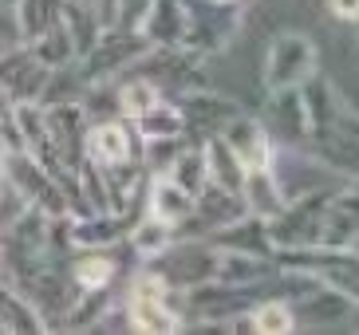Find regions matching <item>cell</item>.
<instances>
[{
	"mask_svg": "<svg viewBox=\"0 0 359 335\" xmlns=\"http://www.w3.org/2000/svg\"><path fill=\"white\" fill-rule=\"evenodd\" d=\"M217 257H222V249L205 237H174L158 257L142 261V268L158 276L170 292H190L217 276Z\"/></svg>",
	"mask_w": 359,
	"mask_h": 335,
	"instance_id": "cell-1",
	"label": "cell"
},
{
	"mask_svg": "<svg viewBox=\"0 0 359 335\" xmlns=\"http://www.w3.org/2000/svg\"><path fill=\"white\" fill-rule=\"evenodd\" d=\"M123 308H127L130 331H142V335L186 331V315H182L178 292H170L166 284H162L154 273H147L142 264H138V273L130 276L127 304H123Z\"/></svg>",
	"mask_w": 359,
	"mask_h": 335,
	"instance_id": "cell-2",
	"label": "cell"
},
{
	"mask_svg": "<svg viewBox=\"0 0 359 335\" xmlns=\"http://www.w3.org/2000/svg\"><path fill=\"white\" fill-rule=\"evenodd\" d=\"M241 16H245V4L233 0V4H217V0H186V43L198 52L201 60L225 52L233 43V36L241 32Z\"/></svg>",
	"mask_w": 359,
	"mask_h": 335,
	"instance_id": "cell-3",
	"label": "cell"
},
{
	"mask_svg": "<svg viewBox=\"0 0 359 335\" xmlns=\"http://www.w3.org/2000/svg\"><path fill=\"white\" fill-rule=\"evenodd\" d=\"M308 154L316 158V166L339 178H359V111L344 99L332 118V126L308 135Z\"/></svg>",
	"mask_w": 359,
	"mask_h": 335,
	"instance_id": "cell-4",
	"label": "cell"
},
{
	"mask_svg": "<svg viewBox=\"0 0 359 335\" xmlns=\"http://www.w3.org/2000/svg\"><path fill=\"white\" fill-rule=\"evenodd\" d=\"M147 36L138 28H103V36H99L95 43H91V52L79 60V75H83L87 83H115V79H123V75L135 67L142 55H147Z\"/></svg>",
	"mask_w": 359,
	"mask_h": 335,
	"instance_id": "cell-5",
	"label": "cell"
},
{
	"mask_svg": "<svg viewBox=\"0 0 359 335\" xmlns=\"http://www.w3.org/2000/svg\"><path fill=\"white\" fill-rule=\"evenodd\" d=\"M300 331H359V300L339 292L336 284L316 280L308 292L288 300Z\"/></svg>",
	"mask_w": 359,
	"mask_h": 335,
	"instance_id": "cell-6",
	"label": "cell"
},
{
	"mask_svg": "<svg viewBox=\"0 0 359 335\" xmlns=\"http://www.w3.org/2000/svg\"><path fill=\"white\" fill-rule=\"evenodd\" d=\"M312 71H320V52L304 32H280L269 40L261 63V87L280 91V87H300Z\"/></svg>",
	"mask_w": 359,
	"mask_h": 335,
	"instance_id": "cell-7",
	"label": "cell"
},
{
	"mask_svg": "<svg viewBox=\"0 0 359 335\" xmlns=\"http://www.w3.org/2000/svg\"><path fill=\"white\" fill-rule=\"evenodd\" d=\"M130 71L147 75L162 91V99H182L205 83V60L190 48H147V55Z\"/></svg>",
	"mask_w": 359,
	"mask_h": 335,
	"instance_id": "cell-8",
	"label": "cell"
},
{
	"mask_svg": "<svg viewBox=\"0 0 359 335\" xmlns=\"http://www.w3.org/2000/svg\"><path fill=\"white\" fill-rule=\"evenodd\" d=\"M327 198H332L327 186L304 189V193L288 198L285 210L269 221V237H273L276 249H308V245H320V225H324Z\"/></svg>",
	"mask_w": 359,
	"mask_h": 335,
	"instance_id": "cell-9",
	"label": "cell"
},
{
	"mask_svg": "<svg viewBox=\"0 0 359 335\" xmlns=\"http://www.w3.org/2000/svg\"><path fill=\"white\" fill-rule=\"evenodd\" d=\"M4 178L20 189L28 205L43 210L48 217H72L67 189L60 186V182H55L32 154H4Z\"/></svg>",
	"mask_w": 359,
	"mask_h": 335,
	"instance_id": "cell-10",
	"label": "cell"
},
{
	"mask_svg": "<svg viewBox=\"0 0 359 335\" xmlns=\"http://www.w3.org/2000/svg\"><path fill=\"white\" fill-rule=\"evenodd\" d=\"M48 79H52V67L36 60L28 43H8L0 52V95H4V103H40Z\"/></svg>",
	"mask_w": 359,
	"mask_h": 335,
	"instance_id": "cell-11",
	"label": "cell"
},
{
	"mask_svg": "<svg viewBox=\"0 0 359 335\" xmlns=\"http://www.w3.org/2000/svg\"><path fill=\"white\" fill-rule=\"evenodd\" d=\"M174 103H178V111H182V123H186V138H190V142H201V138H210V135H222L225 126L245 111L233 95L205 91V87L182 95V99H174Z\"/></svg>",
	"mask_w": 359,
	"mask_h": 335,
	"instance_id": "cell-12",
	"label": "cell"
},
{
	"mask_svg": "<svg viewBox=\"0 0 359 335\" xmlns=\"http://www.w3.org/2000/svg\"><path fill=\"white\" fill-rule=\"evenodd\" d=\"M43 123H48V138H52L55 158L64 162V170H79L83 162V142H87V118L83 99H67V103H43Z\"/></svg>",
	"mask_w": 359,
	"mask_h": 335,
	"instance_id": "cell-13",
	"label": "cell"
},
{
	"mask_svg": "<svg viewBox=\"0 0 359 335\" xmlns=\"http://www.w3.org/2000/svg\"><path fill=\"white\" fill-rule=\"evenodd\" d=\"M138 150H142V138H138L135 123L130 118H95L87 126V142H83V158L95 162V166H123V162H135Z\"/></svg>",
	"mask_w": 359,
	"mask_h": 335,
	"instance_id": "cell-14",
	"label": "cell"
},
{
	"mask_svg": "<svg viewBox=\"0 0 359 335\" xmlns=\"http://www.w3.org/2000/svg\"><path fill=\"white\" fill-rule=\"evenodd\" d=\"M355 241H359V178H348L327 198L324 225H320V245L348 249Z\"/></svg>",
	"mask_w": 359,
	"mask_h": 335,
	"instance_id": "cell-15",
	"label": "cell"
},
{
	"mask_svg": "<svg viewBox=\"0 0 359 335\" xmlns=\"http://www.w3.org/2000/svg\"><path fill=\"white\" fill-rule=\"evenodd\" d=\"M261 123L269 126V135L285 146L296 142H308V111H304V95L300 87H280V91H269V103H264Z\"/></svg>",
	"mask_w": 359,
	"mask_h": 335,
	"instance_id": "cell-16",
	"label": "cell"
},
{
	"mask_svg": "<svg viewBox=\"0 0 359 335\" xmlns=\"http://www.w3.org/2000/svg\"><path fill=\"white\" fill-rule=\"evenodd\" d=\"M222 138L229 142V150L245 162V170H261V166H273L276 158V138L269 135V126L261 123V115H241L233 118L229 126L222 130Z\"/></svg>",
	"mask_w": 359,
	"mask_h": 335,
	"instance_id": "cell-17",
	"label": "cell"
},
{
	"mask_svg": "<svg viewBox=\"0 0 359 335\" xmlns=\"http://www.w3.org/2000/svg\"><path fill=\"white\" fill-rule=\"evenodd\" d=\"M245 213H249V210H245V198H241V193H233V189H225V186H217V182L205 178V186L194 193V213H190V221H198L201 237H210V233L225 229L229 221L245 217Z\"/></svg>",
	"mask_w": 359,
	"mask_h": 335,
	"instance_id": "cell-18",
	"label": "cell"
},
{
	"mask_svg": "<svg viewBox=\"0 0 359 335\" xmlns=\"http://www.w3.org/2000/svg\"><path fill=\"white\" fill-rule=\"evenodd\" d=\"M127 229L130 221L111 210H91L79 213V217H67V237H72L75 249H115V245L127 241Z\"/></svg>",
	"mask_w": 359,
	"mask_h": 335,
	"instance_id": "cell-19",
	"label": "cell"
},
{
	"mask_svg": "<svg viewBox=\"0 0 359 335\" xmlns=\"http://www.w3.org/2000/svg\"><path fill=\"white\" fill-rule=\"evenodd\" d=\"M138 32L150 48H182L186 43V0H150Z\"/></svg>",
	"mask_w": 359,
	"mask_h": 335,
	"instance_id": "cell-20",
	"label": "cell"
},
{
	"mask_svg": "<svg viewBox=\"0 0 359 335\" xmlns=\"http://www.w3.org/2000/svg\"><path fill=\"white\" fill-rule=\"evenodd\" d=\"M205 241H213L217 249H233V252H253V257H273L276 245L269 237V221L257 217V213H245V217L229 221L225 229L210 233Z\"/></svg>",
	"mask_w": 359,
	"mask_h": 335,
	"instance_id": "cell-21",
	"label": "cell"
},
{
	"mask_svg": "<svg viewBox=\"0 0 359 335\" xmlns=\"http://www.w3.org/2000/svg\"><path fill=\"white\" fill-rule=\"evenodd\" d=\"M123 249V245H115V249H75L72 257V280L79 292H91V288H115L118 273H123V264H118L115 252Z\"/></svg>",
	"mask_w": 359,
	"mask_h": 335,
	"instance_id": "cell-22",
	"label": "cell"
},
{
	"mask_svg": "<svg viewBox=\"0 0 359 335\" xmlns=\"http://www.w3.org/2000/svg\"><path fill=\"white\" fill-rule=\"evenodd\" d=\"M241 198H245V210L249 213L273 221L276 213L285 210L288 193H285V186H280V178L273 174V166H261V170H245Z\"/></svg>",
	"mask_w": 359,
	"mask_h": 335,
	"instance_id": "cell-23",
	"label": "cell"
},
{
	"mask_svg": "<svg viewBox=\"0 0 359 335\" xmlns=\"http://www.w3.org/2000/svg\"><path fill=\"white\" fill-rule=\"evenodd\" d=\"M0 331L4 335H43L48 331V324L36 312V304L20 288H12L4 276H0Z\"/></svg>",
	"mask_w": 359,
	"mask_h": 335,
	"instance_id": "cell-24",
	"label": "cell"
},
{
	"mask_svg": "<svg viewBox=\"0 0 359 335\" xmlns=\"http://www.w3.org/2000/svg\"><path fill=\"white\" fill-rule=\"evenodd\" d=\"M147 213L170 221L174 229H182L194 213V198L186 193L182 186L166 178V174H150V186H147Z\"/></svg>",
	"mask_w": 359,
	"mask_h": 335,
	"instance_id": "cell-25",
	"label": "cell"
},
{
	"mask_svg": "<svg viewBox=\"0 0 359 335\" xmlns=\"http://www.w3.org/2000/svg\"><path fill=\"white\" fill-rule=\"evenodd\" d=\"M174 237H178V229H174L170 221L154 217V213H142V217L127 229V241H123V245L130 249V261L142 264V261H150V257H158Z\"/></svg>",
	"mask_w": 359,
	"mask_h": 335,
	"instance_id": "cell-26",
	"label": "cell"
},
{
	"mask_svg": "<svg viewBox=\"0 0 359 335\" xmlns=\"http://www.w3.org/2000/svg\"><path fill=\"white\" fill-rule=\"evenodd\" d=\"M201 154H205V178L217 182V186L241 193V182H245V162L229 150L222 135H210L201 138Z\"/></svg>",
	"mask_w": 359,
	"mask_h": 335,
	"instance_id": "cell-27",
	"label": "cell"
},
{
	"mask_svg": "<svg viewBox=\"0 0 359 335\" xmlns=\"http://www.w3.org/2000/svg\"><path fill=\"white\" fill-rule=\"evenodd\" d=\"M60 8L64 0H12V20H16V40L32 43L36 36L60 24Z\"/></svg>",
	"mask_w": 359,
	"mask_h": 335,
	"instance_id": "cell-28",
	"label": "cell"
},
{
	"mask_svg": "<svg viewBox=\"0 0 359 335\" xmlns=\"http://www.w3.org/2000/svg\"><path fill=\"white\" fill-rule=\"evenodd\" d=\"M115 304V288H91L79 292L67 308V315L55 324V331H95V324L107 315V308Z\"/></svg>",
	"mask_w": 359,
	"mask_h": 335,
	"instance_id": "cell-29",
	"label": "cell"
},
{
	"mask_svg": "<svg viewBox=\"0 0 359 335\" xmlns=\"http://www.w3.org/2000/svg\"><path fill=\"white\" fill-rule=\"evenodd\" d=\"M115 107H118V118H138L147 115L154 103H162V91L154 83H150L147 75H135L127 71L123 79H115Z\"/></svg>",
	"mask_w": 359,
	"mask_h": 335,
	"instance_id": "cell-30",
	"label": "cell"
},
{
	"mask_svg": "<svg viewBox=\"0 0 359 335\" xmlns=\"http://www.w3.org/2000/svg\"><path fill=\"white\" fill-rule=\"evenodd\" d=\"M60 24L67 28V36H72L75 43V55L83 60L87 52H91V43L103 36V24H99V16L87 4H79V0H64V8H60Z\"/></svg>",
	"mask_w": 359,
	"mask_h": 335,
	"instance_id": "cell-31",
	"label": "cell"
},
{
	"mask_svg": "<svg viewBox=\"0 0 359 335\" xmlns=\"http://www.w3.org/2000/svg\"><path fill=\"white\" fill-rule=\"evenodd\" d=\"M249 324L257 335H292L296 331V315L288 308V300L280 296H261L249 312Z\"/></svg>",
	"mask_w": 359,
	"mask_h": 335,
	"instance_id": "cell-32",
	"label": "cell"
},
{
	"mask_svg": "<svg viewBox=\"0 0 359 335\" xmlns=\"http://www.w3.org/2000/svg\"><path fill=\"white\" fill-rule=\"evenodd\" d=\"M138 130V138H174V135H186V123H182V111L174 99H162L147 111V115L130 118Z\"/></svg>",
	"mask_w": 359,
	"mask_h": 335,
	"instance_id": "cell-33",
	"label": "cell"
},
{
	"mask_svg": "<svg viewBox=\"0 0 359 335\" xmlns=\"http://www.w3.org/2000/svg\"><path fill=\"white\" fill-rule=\"evenodd\" d=\"M162 174H166L174 186H182V189L194 198V193L205 186V154H201V142H190V146L182 150V154L174 158V162L162 170Z\"/></svg>",
	"mask_w": 359,
	"mask_h": 335,
	"instance_id": "cell-34",
	"label": "cell"
},
{
	"mask_svg": "<svg viewBox=\"0 0 359 335\" xmlns=\"http://www.w3.org/2000/svg\"><path fill=\"white\" fill-rule=\"evenodd\" d=\"M36 52V60L40 63H48V67H67V63H75L79 55H75V43H72V36H67V28L64 24H52V28L43 32V36H36L32 43H28Z\"/></svg>",
	"mask_w": 359,
	"mask_h": 335,
	"instance_id": "cell-35",
	"label": "cell"
},
{
	"mask_svg": "<svg viewBox=\"0 0 359 335\" xmlns=\"http://www.w3.org/2000/svg\"><path fill=\"white\" fill-rule=\"evenodd\" d=\"M147 8H150V0H118V28H138Z\"/></svg>",
	"mask_w": 359,
	"mask_h": 335,
	"instance_id": "cell-36",
	"label": "cell"
},
{
	"mask_svg": "<svg viewBox=\"0 0 359 335\" xmlns=\"http://www.w3.org/2000/svg\"><path fill=\"white\" fill-rule=\"evenodd\" d=\"M79 4H87V8L95 12L103 28H115L118 24V0H79Z\"/></svg>",
	"mask_w": 359,
	"mask_h": 335,
	"instance_id": "cell-37",
	"label": "cell"
},
{
	"mask_svg": "<svg viewBox=\"0 0 359 335\" xmlns=\"http://www.w3.org/2000/svg\"><path fill=\"white\" fill-rule=\"evenodd\" d=\"M332 16H339L344 24H355L359 20V0H327Z\"/></svg>",
	"mask_w": 359,
	"mask_h": 335,
	"instance_id": "cell-38",
	"label": "cell"
},
{
	"mask_svg": "<svg viewBox=\"0 0 359 335\" xmlns=\"http://www.w3.org/2000/svg\"><path fill=\"white\" fill-rule=\"evenodd\" d=\"M0 186H4V154H0Z\"/></svg>",
	"mask_w": 359,
	"mask_h": 335,
	"instance_id": "cell-39",
	"label": "cell"
},
{
	"mask_svg": "<svg viewBox=\"0 0 359 335\" xmlns=\"http://www.w3.org/2000/svg\"><path fill=\"white\" fill-rule=\"evenodd\" d=\"M0 8H12V0H0Z\"/></svg>",
	"mask_w": 359,
	"mask_h": 335,
	"instance_id": "cell-40",
	"label": "cell"
},
{
	"mask_svg": "<svg viewBox=\"0 0 359 335\" xmlns=\"http://www.w3.org/2000/svg\"><path fill=\"white\" fill-rule=\"evenodd\" d=\"M217 4H233V0H217ZM241 4H249V0H241Z\"/></svg>",
	"mask_w": 359,
	"mask_h": 335,
	"instance_id": "cell-41",
	"label": "cell"
},
{
	"mask_svg": "<svg viewBox=\"0 0 359 335\" xmlns=\"http://www.w3.org/2000/svg\"><path fill=\"white\" fill-rule=\"evenodd\" d=\"M4 48H8V40H0V52H4Z\"/></svg>",
	"mask_w": 359,
	"mask_h": 335,
	"instance_id": "cell-42",
	"label": "cell"
},
{
	"mask_svg": "<svg viewBox=\"0 0 359 335\" xmlns=\"http://www.w3.org/2000/svg\"><path fill=\"white\" fill-rule=\"evenodd\" d=\"M355 40H359V20H355Z\"/></svg>",
	"mask_w": 359,
	"mask_h": 335,
	"instance_id": "cell-43",
	"label": "cell"
},
{
	"mask_svg": "<svg viewBox=\"0 0 359 335\" xmlns=\"http://www.w3.org/2000/svg\"><path fill=\"white\" fill-rule=\"evenodd\" d=\"M0 107H4V95H0Z\"/></svg>",
	"mask_w": 359,
	"mask_h": 335,
	"instance_id": "cell-44",
	"label": "cell"
},
{
	"mask_svg": "<svg viewBox=\"0 0 359 335\" xmlns=\"http://www.w3.org/2000/svg\"><path fill=\"white\" fill-rule=\"evenodd\" d=\"M0 335H4V331H0Z\"/></svg>",
	"mask_w": 359,
	"mask_h": 335,
	"instance_id": "cell-45",
	"label": "cell"
}]
</instances>
